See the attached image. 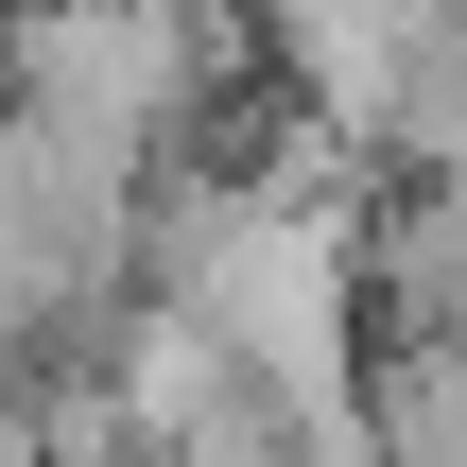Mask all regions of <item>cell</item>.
<instances>
[{"instance_id":"1","label":"cell","mask_w":467,"mask_h":467,"mask_svg":"<svg viewBox=\"0 0 467 467\" xmlns=\"http://www.w3.org/2000/svg\"><path fill=\"white\" fill-rule=\"evenodd\" d=\"M260 52H277V87L329 121V139H381L399 121V87L467 52V0H260Z\"/></svg>"}]
</instances>
